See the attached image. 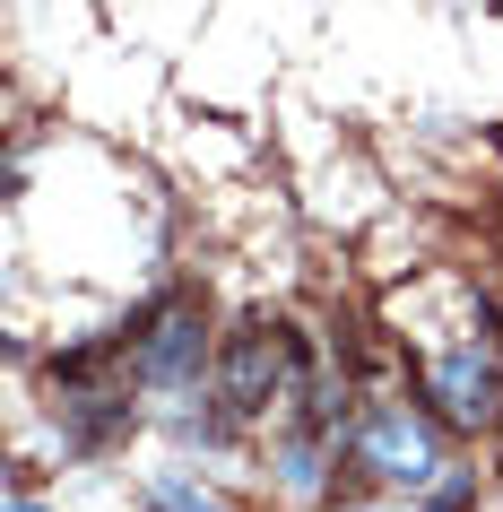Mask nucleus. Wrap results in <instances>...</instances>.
Masks as SVG:
<instances>
[{"mask_svg":"<svg viewBox=\"0 0 503 512\" xmlns=\"http://www.w3.org/2000/svg\"><path fill=\"white\" fill-rule=\"evenodd\" d=\"M443 417H417V408H399V400H373L356 426H347L339 460L347 469H365V478L382 486H408V495H425V486L443 478Z\"/></svg>","mask_w":503,"mask_h":512,"instance_id":"nucleus-1","label":"nucleus"},{"mask_svg":"<svg viewBox=\"0 0 503 512\" xmlns=\"http://www.w3.org/2000/svg\"><path fill=\"white\" fill-rule=\"evenodd\" d=\"M217 417L226 426H252V417H269L278 400H295V330L278 322H243L226 330V348H217Z\"/></svg>","mask_w":503,"mask_h":512,"instance_id":"nucleus-2","label":"nucleus"},{"mask_svg":"<svg viewBox=\"0 0 503 512\" xmlns=\"http://www.w3.org/2000/svg\"><path fill=\"white\" fill-rule=\"evenodd\" d=\"M131 330V382L139 391H200L209 382V365H217V339H209V322H200V304H157V313H139V322H122Z\"/></svg>","mask_w":503,"mask_h":512,"instance_id":"nucleus-3","label":"nucleus"},{"mask_svg":"<svg viewBox=\"0 0 503 512\" xmlns=\"http://www.w3.org/2000/svg\"><path fill=\"white\" fill-rule=\"evenodd\" d=\"M425 400L443 426H495L503 417V356H495V330H477L469 348H451L425 365Z\"/></svg>","mask_w":503,"mask_h":512,"instance_id":"nucleus-4","label":"nucleus"},{"mask_svg":"<svg viewBox=\"0 0 503 512\" xmlns=\"http://www.w3.org/2000/svg\"><path fill=\"white\" fill-rule=\"evenodd\" d=\"M477 504V469H451L443 460V478L425 486V512H469Z\"/></svg>","mask_w":503,"mask_h":512,"instance_id":"nucleus-5","label":"nucleus"},{"mask_svg":"<svg viewBox=\"0 0 503 512\" xmlns=\"http://www.w3.org/2000/svg\"><path fill=\"white\" fill-rule=\"evenodd\" d=\"M148 512H226V504L200 495V486H183V478H157V486H148Z\"/></svg>","mask_w":503,"mask_h":512,"instance_id":"nucleus-6","label":"nucleus"},{"mask_svg":"<svg viewBox=\"0 0 503 512\" xmlns=\"http://www.w3.org/2000/svg\"><path fill=\"white\" fill-rule=\"evenodd\" d=\"M9 512H44V504H27V495H18V504H9Z\"/></svg>","mask_w":503,"mask_h":512,"instance_id":"nucleus-7","label":"nucleus"},{"mask_svg":"<svg viewBox=\"0 0 503 512\" xmlns=\"http://www.w3.org/2000/svg\"><path fill=\"white\" fill-rule=\"evenodd\" d=\"M356 512H399V504H356Z\"/></svg>","mask_w":503,"mask_h":512,"instance_id":"nucleus-8","label":"nucleus"}]
</instances>
